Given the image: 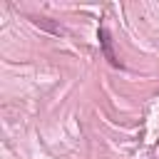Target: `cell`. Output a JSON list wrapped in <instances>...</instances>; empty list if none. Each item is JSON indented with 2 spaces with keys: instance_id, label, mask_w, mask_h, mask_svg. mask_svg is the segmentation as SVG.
I'll return each instance as SVG.
<instances>
[{
  "instance_id": "obj_1",
  "label": "cell",
  "mask_w": 159,
  "mask_h": 159,
  "mask_svg": "<svg viewBox=\"0 0 159 159\" xmlns=\"http://www.w3.org/2000/svg\"><path fill=\"white\" fill-rule=\"evenodd\" d=\"M99 45H102V52H104V57L109 60V65L119 67V60H117L114 47H112V35L107 32V27H99Z\"/></svg>"
}]
</instances>
